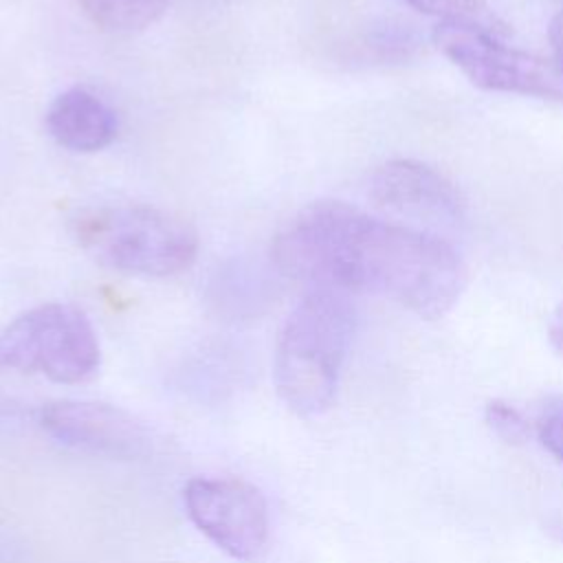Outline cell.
I'll return each mask as SVG.
<instances>
[{"label":"cell","instance_id":"1","mask_svg":"<svg viewBox=\"0 0 563 563\" xmlns=\"http://www.w3.org/2000/svg\"><path fill=\"white\" fill-rule=\"evenodd\" d=\"M271 257L306 288L380 295L429 321L444 317L466 286V268L449 242L341 200L299 209L277 231Z\"/></svg>","mask_w":563,"mask_h":563},{"label":"cell","instance_id":"2","mask_svg":"<svg viewBox=\"0 0 563 563\" xmlns=\"http://www.w3.org/2000/svg\"><path fill=\"white\" fill-rule=\"evenodd\" d=\"M354 328L350 292L306 288L279 330L273 358L275 389L288 409L303 418L330 409Z\"/></svg>","mask_w":563,"mask_h":563},{"label":"cell","instance_id":"3","mask_svg":"<svg viewBox=\"0 0 563 563\" xmlns=\"http://www.w3.org/2000/svg\"><path fill=\"white\" fill-rule=\"evenodd\" d=\"M73 238L101 266L141 277L183 273L198 255L196 229L150 205L86 209L73 218Z\"/></svg>","mask_w":563,"mask_h":563},{"label":"cell","instance_id":"4","mask_svg":"<svg viewBox=\"0 0 563 563\" xmlns=\"http://www.w3.org/2000/svg\"><path fill=\"white\" fill-rule=\"evenodd\" d=\"M99 363L97 332L86 312L75 306L42 303L0 330V369L77 385L92 378Z\"/></svg>","mask_w":563,"mask_h":563},{"label":"cell","instance_id":"5","mask_svg":"<svg viewBox=\"0 0 563 563\" xmlns=\"http://www.w3.org/2000/svg\"><path fill=\"white\" fill-rule=\"evenodd\" d=\"M431 37L438 51L482 90L563 99L559 73L537 55L499 42L488 26L438 22Z\"/></svg>","mask_w":563,"mask_h":563},{"label":"cell","instance_id":"6","mask_svg":"<svg viewBox=\"0 0 563 563\" xmlns=\"http://www.w3.org/2000/svg\"><path fill=\"white\" fill-rule=\"evenodd\" d=\"M194 526L242 563L264 561L271 543V517L264 495L235 477H196L183 490Z\"/></svg>","mask_w":563,"mask_h":563},{"label":"cell","instance_id":"7","mask_svg":"<svg viewBox=\"0 0 563 563\" xmlns=\"http://www.w3.org/2000/svg\"><path fill=\"white\" fill-rule=\"evenodd\" d=\"M35 422L57 444L90 455L141 460L154 449L147 424L108 402L53 400L35 409Z\"/></svg>","mask_w":563,"mask_h":563},{"label":"cell","instance_id":"8","mask_svg":"<svg viewBox=\"0 0 563 563\" xmlns=\"http://www.w3.org/2000/svg\"><path fill=\"white\" fill-rule=\"evenodd\" d=\"M367 196L378 209L420 222L457 224L464 213V200L453 183L411 158H394L376 167Z\"/></svg>","mask_w":563,"mask_h":563},{"label":"cell","instance_id":"9","mask_svg":"<svg viewBox=\"0 0 563 563\" xmlns=\"http://www.w3.org/2000/svg\"><path fill=\"white\" fill-rule=\"evenodd\" d=\"M46 130L59 147L92 154L114 141L117 114L99 95L75 86L51 101L46 110Z\"/></svg>","mask_w":563,"mask_h":563},{"label":"cell","instance_id":"10","mask_svg":"<svg viewBox=\"0 0 563 563\" xmlns=\"http://www.w3.org/2000/svg\"><path fill=\"white\" fill-rule=\"evenodd\" d=\"M275 284L268 282L260 271L235 264L211 284V306L222 319L242 321L257 317L273 299Z\"/></svg>","mask_w":563,"mask_h":563},{"label":"cell","instance_id":"11","mask_svg":"<svg viewBox=\"0 0 563 563\" xmlns=\"http://www.w3.org/2000/svg\"><path fill=\"white\" fill-rule=\"evenodd\" d=\"M84 15L108 33H136L152 26L169 0H75Z\"/></svg>","mask_w":563,"mask_h":563},{"label":"cell","instance_id":"12","mask_svg":"<svg viewBox=\"0 0 563 563\" xmlns=\"http://www.w3.org/2000/svg\"><path fill=\"white\" fill-rule=\"evenodd\" d=\"M486 427L506 444H523L530 429L519 409L504 400H488L484 407Z\"/></svg>","mask_w":563,"mask_h":563},{"label":"cell","instance_id":"13","mask_svg":"<svg viewBox=\"0 0 563 563\" xmlns=\"http://www.w3.org/2000/svg\"><path fill=\"white\" fill-rule=\"evenodd\" d=\"M409 7L424 15L438 18L440 22H468L482 24L486 15L484 0H405Z\"/></svg>","mask_w":563,"mask_h":563},{"label":"cell","instance_id":"14","mask_svg":"<svg viewBox=\"0 0 563 563\" xmlns=\"http://www.w3.org/2000/svg\"><path fill=\"white\" fill-rule=\"evenodd\" d=\"M539 440L543 449L563 466V402L545 407L539 420Z\"/></svg>","mask_w":563,"mask_h":563},{"label":"cell","instance_id":"15","mask_svg":"<svg viewBox=\"0 0 563 563\" xmlns=\"http://www.w3.org/2000/svg\"><path fill=\"white\" fill-rule=\"evenodd\" d=\"M548 37H550L552 55H554V62L559 68V77H563V9L552 18Z\"/></svg>","mask_w":563,"mask_h":563},{"label":"cell","instance_id":"16","mask_svg":"<svg viewBox=\"0 0 563 563\" xmlns=\"http://www.w3.org/2000/svg\"><path fill=\"white\" fill-rule=\"evenodd\" d=\"M31 413H35V411L26 409L22 402H18L13 398H7V396H0V427L24 420Z\"/></svg>","mask_w":563,"mask_h":563},{"label":"cell","instance_id":"17","mask_svg":"<svg viewBox=\"0 0 563 563\" xmlns=\"http://www.w3.org/2000/svg\"><path fill=\"white\" fill-rule=\"evenodd\" d=\"M548 339L552 347L563 356V303L552 312L548 323Z\"/></svg>","mask_w":563,"mask_h":563},{"label":"cell","instance_id":"18","mask_svg":"<svg viewBox=\"0 0 563 563\" xmlns=\"http://www.w3.org/2000/svg\"><path fill=\"white\" fill-rule=\"evenodd\" d=\"M543 530H545L556 543H563V517H550V519L543 523Z\"/></svg>","mask_w":563,"mask_h":563}]
</instances>
